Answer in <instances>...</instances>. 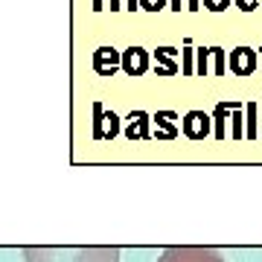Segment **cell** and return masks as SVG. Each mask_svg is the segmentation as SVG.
<instances>
[{"instance_id": "cell-1", "label": "cell", "mask_w": 262, "mask_h": 262, "mask_svg": "<svg viewBox=\"0 0 262 262\" xmlns=\"http://www.w3.org/2000/svg\"><path fill=\"white\" fill-rule=\"evenodd\" d=\"M259 64V50H251V47H236L227 58V67L233 70L236 76H251Z\"/></svg>"}, {"instance_id": "cell-2", "label": "cell", "mask_w": 262, "mask_h": 262, "mask_svg": "<svg viewBox=\"0 0 262 262\" xmlns=\"http://www.w3.org/2000/svg\"><path fill=\"white\" fill-rule=\"evenodd\" d=\"M160 262H225L215 251H201V248H175V251H166Z\"/></svg>"}, {"instance_id": "cell-3", "label": "cell", "mask_w": 262, "mask_h": 262, "mask_svg": "<svg viewBox=\"0 0 262 262\" xmlns=\"http://www.w3.org/2000/svg\"><path fill=\"white\" fill-rule=\"evenodd\" d=\"M117 67H122V53H117L114 47H99L94 53V70L99 76H114Z\"/></svg>"}, {"instance_id": "cell-4", "label": "cell", "mask_w": 262, "mask_h": 262, "mask_svg": "<svg viewBox=\"0 0 262 262\" xmlns=\"http://www.w3.org/2000/svg\"><path fill=\"white\" fill-rule=\"evenodd\" d=\"M122 70L128 76H143L149 70V53L143 47H128L122 53Z\"/></svg>"}, {"instance_id": "cell-5", "label": "cell", "mask_w": 262, "mask_h": 262, "mask_svg": "<svg viewBox=\"0 0 262 262\" xmlns=\"http://www.w3.org/2000/svg\"><path fill=\"white\" fill-rule=\"evenodd\" d=\"M181 128H184V134H187V137L201 140V137H207V134H210V117H207L204 111H189L187 117H184V122H181Z\"/></svg>"}, {"instance_id": "cell-6", "label": "cell", "mask_w": 262, "mask_h": 262, "mask_svg": "<svg viewBox=\"0 0 262 262\" xmlns=\"http://www.w3.org/2000/svg\"><path fill=\"white\" fill-rule=\"evenodd\" d=\"M175 53H178V50H172V47H158V50H155V58L160 61L158 73H169V76L178 73V64L172 61V56H175Z\"/></svg>"}, {"instance_id": "cell-7", "label": "cell", "mask_w": 262, "mask_h": 262, "mask_svg": "<svg viewBox=\"0 0 262 262\" xmlns=\"http://www.w3.org/2000/svg\"><path fill=\"white\" fill-rule=\"evenodd\" d=\"M146 120H149V117L143 111H137L131 117V125L125 128V134H128V137H146V134H149V131H146Z\"/></svg>"}, {"instance_id": "cell-8", "label": "cell", "mask_w": 262, "mask_h": 262, "mask_svg": "<svg viewBox=\"0 0 262 262\" xmlns=\"http://www.w3.org/2000/svg\"><path fill=\"white\" fill-rule=\"evenodd\" d=\"M245 111H248V128H245V134L253 140V137H259V131H256V102H248Z\"/></svg>"}, {"instance_id": "cell-9", "label": "cell", "mask_w": 262, "mask_h": 262, "mask_svg": "<svg viewBox=\"0 0 262 262\" xmlns=\"http://www.w3.org/2000/svg\"><path fill=\"white\" fill-rule=\"evenodd\" d=\"M225 111H227L225 102L215 108V137H225Z\"/></svg>"}, {"instance_id": "cell-10", "label": "cell", "mask_w": 262, "mask_h": 262, "mask_svg": "<svg viewBox=\"0 0 262 262\" xmlns=\"http://www.w3.org/2000/svg\"><path fill=\"white\" fill-rule=\"evenodd\" d=\"M210 56H213V50H207V47L198 50V76H207V58Z\"/></svg>"}, {"instance_id": "cell-11", "label": "cell", "mask_w": 262, "mask_h": 262, "mask_svg": "<svg viewBox=\"0 0 262 262\" xmlns=\"http://www.w3.org/2000/svg\"><path fill=\"white\" fill-rule=\"evenodd\" d=\"M213 58H215V76H225V50L213 47Z\"/></svg>"}, {"instance_id": "cell-12", "label": "cell", "mask_w": 262, "mask_h": 262, "mask_svg": "<svg viewBox=\"0 0 262 262\" xmlns=\"http://www.w3.org/2000/svg\"><path fill=\"white\" fill-rule=\"evenodd\" d=\"M166 6V0H140V9H146V12H160Z\"/></svg>"}, {"instance_id": "cell-13", "label": "cell", "mask_w": 262, "mask_h": 262, "mask_svg": "<svg viewBox=\"0 0 262 262\" xmlns=\"http://www.w3.org/2000/svg\"><path fill=\"white\" fill-rule=\"evenodd\" d=\"M204 6L210 12H225L227 6H230V0H204Z\"/></svg>"}, {"instance_id": "cell-14", "label": "cell", "mask_w": 262, "mask_h": 262, "mask_svg": "<svg viewBox=\"0 0 262 262\" xmlns=\"http://www.w3.org/2000/svg\"><path fill=\"white\" fill-rule=\"evenodd\" d=\"M184 73H192V50H189V41L184 47Z\"/></svg>"}, {"instance_id": "cell-15", "label": "cell", "mask_w": 262, "mask_h": 262, "mask_svg": "<svg viewBox=\"0 0 262 262\" xmlns=\"http://www.w3.org/2000/svg\"><path fill=\"white\" fill-rule=\"evenodd\" d=\"M236 6H239L242 12H253L256 9V0H236Z\"/></svg>"}, {"instance_id": "cell-16", "label": "cell", "mask_w": 262, "mask_h": 262, "mask_svg": "<svg viewBox=\"0 0 262 262\" xmlns=\"http://www.w3.org/2000/svg\"><path fill=\"white\" fill-rule=\"evenodd\" d=\"M187 9L189 12H198V9H201V0H187Z\"/></svg>"}, {"instance_id": "cell-17", "label": "cell", "mask_w": 262, "mask_h": 262, "mask_svg": "<svg viewBox=\"0 0 262 262\" xmlns=\"http://www.w3.org/2000/svg\"><path fill=\"white\" fill-rule=\"evenodd\" d=\"M105 6H102V0H94V12H102Z\"/></svg>"}, {"instance_id": "cell-18", "label": "cell", "mask_w": 262, "mask_h": 262, "mask_svg": "<svg viewBox=\"0 0 262 262\" xmlns=\"http://www.w3.org/2000/svg\"><path fill=\"white\" fill-rule=\"evenodd\" d=\"M172 9H175V12H181V0H172Z\"/></svg>"}, {"instance_id": "cell-19", "label": "cell", "mask_w": 262, "mask_h": 262, "mask_svg": "<svg viewBox=\"0 0 262 262\" xmlns=\"http://www.w3.org/2000/svg\"><path fill=\"white\" fill-rule=\"evenodd\" d=\"M259 67H262V47H259Z\"/></svg>"}]
</instances>
